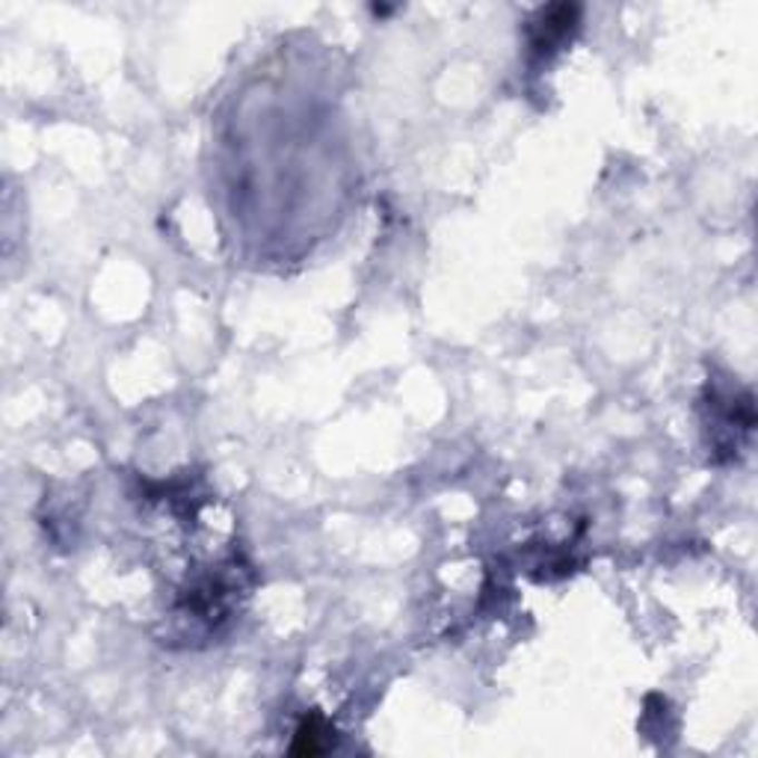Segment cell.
<instances>
[{
    "instance_id": "cell-1",
    "label": "cell",
    "mask_w": 758,
    "mask_h": 758,
    "mask_svg": "<svg viewBox=\"0 0 758 758\" xmlns=\"http://www.w3.org/2000/svg\"><path fill=\"white\" fill-rule=\"evenodd\" d=\"M578 18H581V7H569V3H560V7L542 9L536 21L531 24V48L536 53H551L560 51L567 39L578 30Z\"/></svg>"
},
{
    "instance_id": "cell-2",
    "label": "cell",
    "mask_w": 758,
    "mask_h": 758,
    "mask_svg": "<svg viewBox=\"0 0 758 758\" xmlns=\"http://www.w3.org/2000/svg\"><path fill=\"white\" fill-rule=\"evenodd\" d=\"M329 747H335V732H332V726L326 723L321 715H312L299 723L291 750L297 752V756H317V752H326Z\"/></svg>"
}]
</instances>
